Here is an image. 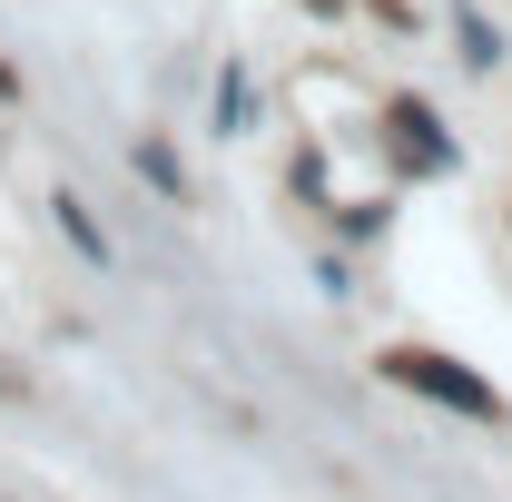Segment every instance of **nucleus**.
<instances>
[{"label":"nucleus","mask_w":512,"mask_h":502,"mask_svg":"<svg viewBox=\"0 0 512 502\" xmlns=\"http://www.w3.org/2000/svg\"><path fill=\"white\" fill-rule=\"evenodd\" d=\"M50 217H60V237H69V247H79V256H89V266H109V237H99V217H89V207H79V197H50Z\"/></svg>","instance_id":"20e7f679"},{"label":"nucleus","mask_w":512,"mask_h":502,"mask_svg":"<svg viewBox=\"0 0 512 502\" xmlns=\"http://www.w3.org/2000/svg\"><path fill=\"white\" fill-rule=\"evenodd\" d=\"M384 128H394L404 168H453V138L434 128V109H424V99H394V109H384Z\"/></svg>","instance_id":"f03ea898"},{"label":"nucleus","mask_w":512,"mask_h":502,"mask_svg":"<svg viewBox=\"0 0 512 502\" xmlns=\"http://www.w3.org/2000/svg\"><path fill=\"white\" fill-rule=\"evenodd\" d=\"M128 168H138V178H148V188L168 197V207H178V197H188V178H178V148H168V138H138V148H128Z\"/></svg>","instance_id":"7ed1b4c3"},{"label":"nucleus","mask_w":512,"mask_h":502,"mask_svg":"<svg viewBox=\"0 0 512 502\" xmlns=\"http://www.w3.org/2000/svg\"><path fill=\"white\" fill-rule=\"evenodd\" d=\"M247 99H256V89H247V69H227V79H217V128H237V119H247Z\"/></svg>","instance_id":"423d86ee"},{"label":"nucleus","mask_w":512,"mask_h":502,"mask_svg":"<svg viewBox=\"0 0 512 502\" xmlns=\"http://www.w3.org/2000/svg\"><path fill=\"white\" fill-rule=\"evenodd\" d=\"M453 30H463V60L473 69H503V30H493L483 10H453Z\"/></svg>","instance_id":"39448f33"},{"label":"nucleus","mask_w":512,"mask_h":502,"mask_svg":"<svg viewBox=\"0 0 512 502\" xmlns=\"http://www.w3.org/2000/svg\"><path fill=\"white\" fill-rule=\"evenodd\" d=\"M384 375H394V384H414V394H434V404H453V414H473V424H503V394L473 375V365H453V355L394 345V355H384Z\"/></svg>","instance_id":"f257e3e1"}]
</instances>
